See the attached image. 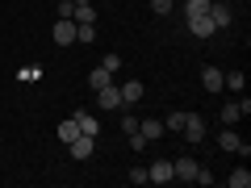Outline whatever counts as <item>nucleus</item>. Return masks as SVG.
<instances>
[{"label":"nucleus","instance_id":"nucleus-11","mask_svg":"<svg viewBox=\"0 0 251 188\" xmlns=\"http://www.w3.org/2000/svg\"><path fill=\"white\" fill-rule=\"evenodd\" d=\"M92 142H97V138H88V134H75L72 142H67V146H72V159H88V155H92Z\"/></svg>","mask_w":251,"mask_h":188},{"label":"nucleus","instance_id":"nucleus-27","mask_svg":"<svg viewBox=\"0 0 251 188\" xmlns=\"http://www.w3.org/2000/svg\"><path fill=\"white\" fill-rule=\"evenodd\" d=\"M75 4H92V0H75Z\"/></svg>","mask_w":251,"mask_h":188},{"label":"nucleus","instance_id":"nucleus-1","mask_svg":"<svg viewBox=\"0 0 251 188\" xmlns=\"http://www.w3.org/2000/svg\"><path fill=\"white\" fill-rule=\"evenodd\" d=\"M218 146H222V151H230V155H247V151H251V142H243V138L234 134V125H222V134H218Z\"/></svg>","mask_w":251,"mask_h":188},{"label":"nucleus","instance_id":"nucleus-19","mask_svg":"<svg viewBox=\"0 0 251 188\" xmlns=\"http://www.w3.org/2000/svg\"><path fill=\"white\" fill-rule=\"evenodd\" d=\"M75 134H80V125H75V117H72V121H59V138H63V142H72Z\"/></svg>","mask_w":251,"mask_h":188},{"label":"nucleus","instance_id":"nucleus-8","mask_svg":"<svg viewBox=\"0 0 251 188\" xmlns=\"http://www.w3.org/2000/svg\"><path fill=\"white\" fill-rule=\"evenodd\" d=\"M197 167H201L197 159H188V155H180V159L172 163V180H193V176H197Z\"/></svg>","mask_w":251,"mask_h":188},{"label":"nucleus","instance_id":"nucleus-25","mask_svg":"<svg viewBox=\"0 0 251 188\" xmlns=\"http://www.w3.org/2000/svg\"><path fill=\"white\" fill-rule=\"evenodd\" d=\"M100 67H105V71H117V67H122V59H117V54H105V63H100Z\"/></svg>","mask_w":251,"mask_h":188},{"label":"nucleus","instance_id":"nucleus-4","mask_svg":"<svg viewBox=\"0 0 251 188\" xmlns=\"http://www.w3.org/2000/svg\"><path fill=\"white\" fill-rule=\"evenodd\" d=\"M147 184H172V159H155L147 167Z\"/></svg>","mask_w":251,"mask_h":188},{"label":"nucleus","instance_id":"nucleus-21","mask_svg":"<svg viewBox=\"0 0 251 188\" xmlns=\"http://www.w3.org/2000/svg\"><path fill=\"white\" fill-rule=\"evenodd\" d=\"M172 9H176V0H151V13H155V17H168Z\"/></svg>","mask_w":251,"mask_h":188},{"label":"nucleus","instance_id":"nucleus-16","mask_svg":"<svg viewBox=\"0 0 251 188\" xmlns=\"http://www.w3.org/2000/svg\"><path fill=\"white\" fill-rule=\"evenodd\" d=\"M184 109H172V113L168 117H163V130H172V134H180V130H184Z\"/></svg>","mask_w":251,"mask_h":188},{"label":"nucleus","instance_id":"nucleus-9","mask_svg":"<svg viewBox=\"0 0 251 188\" xmlns=\"http://www.w3.org/2000/svg\"><path fill=\"white\" fill-rule=\"evenodd\" d=\"M159 134H163V121H159V117H143V121H138V138H147V142H155Z\"/></svg>","mask_w":251,"mask_h":188},{"label":"nucleus","instance_id":"nucleus-2","mask_svg":"<svg viewBox=\"0 0 251 188\" xmlns=\"http://www.w3.org/2000/svg\"><path fill=\"white\" fill-rule=\"evenodd\" d=\"M188 34H193V38H214L218 25L209 21V13H197V17H188Z\"/></svg>","mask_w":251,"mask_h":188},{"label":"nucleus","instance_id":"nucleus-6","mask_svg":"<svg viewBox=\"0 0 251 188\" xmlns=\"http://www.w3.org/2000/svg\"><path fill=\"white\" fill-rule=\"evenodd\" d=\"M247 113H251V100L243 96V100H234V105L222 109V125H239V117H247Z\"/></svg>","mask_w":251,"mask_h":188},{"label":"nucleus","instance_id":"nucleus-22","mask_svg":"<svg viewBox=\"0 0 251 188\" xmlns=\"http://www.w3.org/2000/svg\"><path fill=\"white\" fill-rule=\"evenodd\" d=\"M75 42H97V25H75Z\"/></svg>","mask_w":251,"mask_h":188},{"label":"nucleus","instance_id":"nucleus-18","mask_svg":"<svg viewBox=\"0 0 251 188\" xmlns=\"http://www.w3.org/2000/svg\"><path fill=\"white\" fill-rule=\"evenodd\" d=\"M88 84H92V88H105V84H113V71H105V67H97V71L88 75Z\"/></svg>","mask_w":251,"mask_h":188},{"label":"nucleus","instance_id":"nucleus-15","mask_svg":"<svg viewBox=\"0 0 251 188\" xmlns=\"http://www.w3.org/2000/svg\"><path fill=\"white\" fill-rule=\"evenodd\" d=\"M72 21H75V25H92V21H97V9H92V4H75Z\"/></svg>","mask_w":251,"mask_h":188},{"label":"nucleus","instance_id":"nucleus-20","mask_svg":"<svg viewBox=\"0 0 251 188\" xmlns=\"http://www.w3.org/2000/svg\"><path fill=\"white\" fill-rule=\"evenodd\" d=\"M17 80H21V84H38V80H42V67H21Z\"/></svg>","mask_w":251,"mask_h":188},{"label":"nucleus","instance_id":"nucleus-13","mask_svg":"<svg viewBox=\"0 0 251 188\" xmlns=\"http://www.w3.org/2000/svg\"><path fill=\"white\" fill-rule=\"evenodd\" d=\"M209 21H214L218 29H226V25H230V21H234V13L226 9V4H209Z\"/></svg>","mask_w":251,"mask_h":188},{"label":"nucleus","instance_id":"nucleus-5","mask_svg":"<svg viewBox=\"0 0 251 188\" xmlns=\"http://www.w3.org/2000/svg\"><path fill=\"white\" fill-rule=\"evenodd\" d=\"M180 134H184L193 146H197V142H205V121H201L197 113H188V117H184V130H180Z\"/></svg>","mask_w":251,"mask_h":188},{"label":"nucleus","instance_id":"nucleus-24","mask_svg":"<svg viewBox=\"0 0 251 188\" xmlns=\"http://www.w3.org/2000/svg\"><path fill=\"white\" fill-rule=\"evenodd\" d=\"M126 180H130V184H147V167H130Z\"/></svg>","mask_w":251,"mask_h":188},{"label":"nucleus","instance_id":"nucleus-12","mask_svg":"<svg viewBox=\"0 0 251 188\" xmlns=\"http://www.w3.org/2000/svg\"><path fill=\"white\" fill-rule=\"evenodd\" d=\"M222 75H226V71L205 67V71H201V88H205V92H222Z\"/></svg>","mask_w":251,"mask_h":188},{"label":"nucleus","instance_id":"nucleus-23","mask_svg":"<svg viewBox=\"0 0 251 188\" xmlns=\"http://www.w3.org/2000/svg\"><path fill=\"white\" fill-rule=\"evenodd\" d=\"M134 130H138V117H134V113H126V117H122V134L130 138V134H134Z\"/></svg>","mask_w":251,"mask_h":188},{"label":"nucleus","instance_id":"nucleus-14","mask_svg":"<svg viewBox=\"0 0 251 188\" xmlns=\"http://www.w3.org/2000/svg\"><path fill=\"white\" fill-rule=\"evenodd\" d=\"M138 100H143V84H138V80L122 84V105H138Z\"/></svg>","mask_w":251,"mask_h":188},{"label":"nucleus","instance_id":"nucleus-17","mask_svg":"<svg viewBox=\"0 0 251 188\" xmlns=\"http://www.w3.org/2000/svg\"><path fill=\"white\" fill-rule=\"evenodd\" d=\"M226 184H230V188H251V171H247V167L230 171V176H226Z\"/></svg>","mask_w":251,"mask_h":188},{"label":"nucleus","instance_id":"nucleus-7","mask_svg":"<svg viewBox=\"0 0 251 188\" xmlns=\"http://www.w3.org/2000/svg\"><path fill=\"white\" fill-rule=\"evenodd\" d=\"M97 109H122V88H113V84L97 88Z\"/></svg>","mask_w":251,"mask_h":188},{"label":"nucleus","instance_id":"nucleus-26","mask_svg":"<svg viewBox=\"0 0 251 188\" xmlns=\"http://www.w3.org/2000/svg\"><path fill=\"white\" fill-rule=\"evenodd\" d=\"M72 9H75V0H63V4H59L54 13H59V17H72Z\"/></svg>","mask_w":251,"mask_h":188},{"label":"nucleus","instance_id":"nucleus-3","mask_svg":"<svg viewBox=\"0 0 251 188\" xmlns=\"http://www.w3.org/2000/svg\"><path fill=\"white\" fill-rule=\"evenodd\" d=\"M50 38H54L59 46H72V42H75V21H72V17H59V21H54V29H50Z\"/></svg>","mask_w":251,"mask_h":188},{"label":"nucleus","instance_id":"nucleus-10","mask_svg":"<svg viewBox=\"0 0 251 188\" xmlns=\"http://www.w3.org/2000/svg\"><path fill=\"white\" fill-rule=\"evenodd\" d=\"M75 125H80V134H88V138H97V130H100V121L88 109H75Z\"/></svg>","mask_w":251,"mask_h":188}]
</instances>
